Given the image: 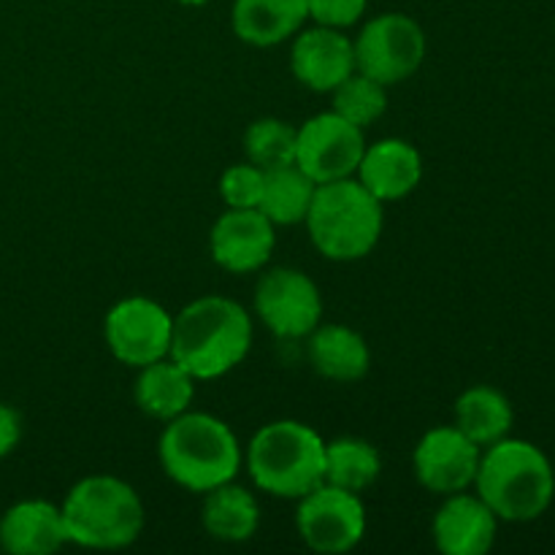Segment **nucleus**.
Segmentation results:
<instances>
[{"instance_id":"nucleus-7","label":"nucleus","mask_w":555,"mask_h":555,"mask_svg":"<svg viewBox=\"0 0 555 555\" xmlns=\"http://www.w3.org/2000/svg\"><path fill=\"white\" fill-rule=\"evenodd\" d=\"M352 49L358 74L379 81L383 87H393L421 68L428 43L426 33L412 16L393 11L369 20L352 41Z\"/></svg>"},{"instance_id":"nucleus-2","label":"nucleus","mask_w":555,"mask_h":555,"mask_svg":"<svg viewBox=\"0 0 555 555\" xmlns=\"http://www.w3.org/2000/svg\"><path fill=\"white\" fill-rule=\"evenodd\" d=\"M477 496L493 509L499 520L529 524L551 509L555 475L547 455L524 439H499L480 455Z\"/></svg>"},{"instance_id":"nucleus-15","label":"nucleus","mask_w":555,"mask_h":555,"mask_svg":"<svg viewBox=\"0 0 555 555\" xmlns=\"http://www.w3.org/2000/svg\"><path fill=\"white\" fill-rule=\"evenodd\" d=\"M499 518L480 496L450 493L434 518V542L444 555H486L496 542Z\"/></svg>"},{"instance_id":"nucleus-22","label":"nucleus","mask_w":555,"mask_h":555,"mask_svg":"<svg viewBox=\"0 0 555 555\" xmlns=\"http://www.w3.org/2000/svg\"><path fill=\"white\" fill-rule=\"evenodd\" d=\"M513 421V404L507 396L488 385H475L455 401V428L464 431L477 448H491L507 437Z\"/></svg>"},{"instance_id":"nucleus-1","label":"nucleus","mask_w":555,"mask_h":555,"mask_svg":"<svg viewBox=\"0 0 555 555\" xmlns=\"http://www.w3.org/2000/svg\"><path fill=\"white\" fill-rule=\"evenodd\" d=\"M253 347V320L242 304L225 296L190 301L173 318L171 352L193 379H217L238 366Z\"/></svg>"},{"instance_id":"nucleus-12","label":"nucleus","mask_w":555,"mask_h":555,"mask_svg":"<svg viewBox=\"0 0 555 555\" xmlns=\"http://www.w3.org/2000/svg\"><path fill=\"white\" fill-rule=\"evenodd\" d=\"M480 448L455 426H439L423 434L415 448V477L426 491L450 496L475 486Z\"/></svg>"},{"instance_id":"nucleus-28","label":"nucleus","mask_w":555,"mask_h":555,"mask_svg":"<svg viewBox=\"0 0 555 555\" xmlns=\"http://www.w3.org/2000/svg\"><path fill=\"white\" fill-rule=\"evenodd\" d=\"M369 0H309V20L323 27L345 30L366 14Z\"/></svg>"},{"instance_id":"nucleus-9","label":"nucleus","mask_w":555,"mask_h":555,"mask_svg":"<svg viewBox=\"0 0 555 555\" xmlns=\"http://www.w3.org/2000/svg\"><path fill=\"white\" fill-rule=\"evenodd\" d=\"M173 318L157 301L144 296L125 298L108 309L103 320V336L125 366L144 369L150 363L163 361L171 352Z\"/></svg>"},{"instance_id":"nucleus-18","label":"nucleus","mask_w":555,"mask_h":555,"mask_svg":"<svg viewBox=\"0 0 555 555\" xmlns=\"http://www.w3.org/2000/svg\"><path fill=\"white\" fill-rule=\"evenodd\" d=\"M309 20V0H233V33L249 47H276Z\"/></svg>"},{"instance_id":"nucleus-14","label":"nucleus","mask_w":555,"mask_h":555,"mask_svg":"<svg viewBox=\"0 0 555 555\" xmlns=\"http://www.w3.org/2000/svg\"><path fill=\"white\" fill-rule=\"evenodd\" d=\"M291 70L312 92H334L347 76L356 74V49L341 30L312 27L293 41Z\"/></svg>"},{"instance_id":"nucleus-29","label":"nucleus","mask_w":555,"mask_h":555,"mask_svg":"<svg viewBox=\"0 0 555 555\" xmlns=\"http://www.w3.org/2000/svg\"><path fill=\"white\" fill-rule=\"evenodd\" d=\"M22 442V417L14 406L0 404V459L11 455Z\"/></svg>"},{"instance_id":"nucleus-26","label":"nucleus","mask_w":555,"mask_h":555,"mask_svg":"<svg viewBox=\"0 0 555 555\" xmlns=\"http://www.w3.org/2000/svg\"><path fill=\"white\" fill-rule=\"evenodd\" d=\"M388 87H383L379 81L369 79L363 74H352L341 81L334 90V108L339 117H345L347 122H352L356 128H369V125L377 122L379 117L388 108Z\"/></svg>"},{"instance_id":"nucleus-25","label":"nucleus","mask_w":555,"mask_h":555,"mask_svg":"<svg viewBox=\"0 0 555 555\" xmlns=\"http://www.w3.org/2000/svg\"><path fill=\"white\" fill-rule=\"evenodd\" d=\"M298 130L285 119L263 117L253 122L244 133V152L253 166L271 171V168L293 166L296 163Z\"/></svg>"},{"instance_id":"nucleus-24","label":"nucleus","mask_w":555,"mask_h":555,"mask_svg":"<svg viewBox=\"0 0 555 555\" xmlns=\"http://www.w3.org/2000/svg\"><path fill=\"white\" fill-rule=\"evenodd\" d=\"M379 472H383V459L374 444L352 437L325 442V482L328 486L363 493L377 482Z\"/></svg>"},{"instance_id":"nucleus-3","label":"nucleus","mask_w":555,"mask_h":555,"mask_svg":"<svg viewBox=\"0 0 555 555\" xmlns=\"http://www.w3.org/2000/svg\"><path fill=\"white\" fill-rule=\"evenodd\" d=\"M157 459L177 486L193 493H209L238 475L244 455L228 423L188 410L168 421L157 442Z\"/></svg>"},{"instance_id":"nucleus-20","label":"nucleus","mask_w":555,"mask_h":555,"mask_svg":"<svg viewBox=\"0 0 555 555\" xmlns=\"http://www.w3.org/2000/svg\"><path fill=\"white\" fill-rule=\"evenodd\" d=\"M133 396L144 415L168 423L190 410L195 399V379L177 361L163 358L141 369Z\"/></svg>"},{"instance_id":"nucleus-30","label":"nucleus","mask_w":555,"mask_h":555,"mask_svg":"<svg viewBox=\"0 0 555 555\" xmlns=\"http://www.w3.org/2000/svg\"><path fill=\"white\" fill-rule=\"evenodd\" d=\"M177 3H182V5H206L209 0H177Z\"/></svg>"},{"instance_id":"nucleus-11","label":"nucleus","mask_w":555,"mask_h":555,"mask_svg":"<svg viewBox=\"0 0 555 555\" xmlns=\"http://www.w3.org/2000/svg\"><path fill=\"white\" fill-rule=\"evenodd\" d=\"M366 139L363 130L336 112L314 114L298 128L296 166L318 184L347 179L358 171Z\"/></svg>"},{"instance_id":"nucleus-21","label":"nucleus","mask_w":555,"mask_h":555,"mask_svg":"<svg viewBox=\"0 0 555 555\" xmlns=\"http://www.w3.org/2000/svg\"><path fill=\"white\" fill-rule=\"evenodd\" d=\"M206 534L220 542H247L260 529V507L253 493L242 486H217L206 493L204 513H201Z\"/></svg>"},{"instance_id":"nucleus-23","label":"nucleus","mask_w":555,"mask_h":555,"mask_svg":"<svg viewBox=\"0 0 555 555\" xmlns=\"http://www.w3.org/2000/svg\"><path fill=\"white\" fill-rule=\"evenodd\" d=\"M318 182L312 177L293 166L271 168L263 179V195H260L258 209L269 217L274 225H296L307 220V211L312 206Z\"/></svg>"},{"instance_id":"nucleus-19","label":"nucleus","mask_w":555,"mask_h":555,"mask_svg":"<svg viewBox=\"0 0 555 555\" xmlns=\"http://www.w3.org/2000/svg\"><path fill=\"white\" fill-rule=\"evenodd\" d=\"M307 339L309 363L320 377L334 383H358L369 374L372 352L358 331L347 325H318Z\"/></svg>"},{"instance_id":"nucleus-17","label":"nucleus","mask_w":555,"mask_h":555,"mask_svg":"<svg viewBox=\"0 0 555 555\" xmlns=\"http://www.w3.org/2000/svg\"><path fill=\"white\" fill-rule=\"evenodd\" d=\"M68 545L63 509L43 499L14 504L0 518V547L11 555H49Z\"/></svg>"},{"instance_id":"nucleus-16","label":"nucleus","mask_w":555,"mask_h":555,"mask_svg":"<svg viewBox=\"0 0 555 555\" xmlns=\"http://www.w3.org/2000/svg\"><path fill=\"white\" fill-rule=\"evenodd\" d=\"M358 182L377 201H401L421 184V152L404 139H383L369 144L358 163Z\"/></svg>"},{"instance_id":"nucleus-6","label":"nucleus","mask_w":555,"mask_h":555,"mask_svg":"<svg viewBox=\"0 0 555 555\" xmlns=\"http://www.w3.org/2000/svg\"><path fill=\"white\" fill-rule=\"evenodd\" d=\"M68 542L90 551H119L144 531V504L133 486L112 475L76 482L63 502Z\"/></svg>"},{"instance_id":"nucleus-4","label":"nucleus","mask_w":555,"mask_h":555,"mask_svg":"<svg viewBox=\"0 0 555 555\" xmlns=\"http://www.w3.org/2000/svg\"><path fill=\"white\" fill-rule=\"evenodd\" d=\"M304 222L323 258L350 263L377 247L385 222L383 201L374 198L358 179H336L318 184Z\"/></svg>"},{"instance_id":"nucleus-8","label":"nucleus","mask_w":555,"mask_h":555,"mask_svg":"<svg viewBox=\"0 0 555 555\" xmlns=\"http://www.w3.org/2000/svg\"><path fill=\"white\" fill-rule=\"evenodd\" d=\"M298 502V534L314 553L341 555L361 545L366 534V507L361 493L323 482Z\"/></svg>"},{"instance_id":"nucleus-5","label":"nucleus","mask_w":555,"mask_h":555,"mask_svg":"<svg viewBox=\"0 0 555 555\" xmlns=\"http://www.w3.org/2000/svg\"><path fill=\"white\" fill-rule=\"evenodd\" d=\"M255 486L276 499H301L325 482V439L298 421H274L247 448Z\"/></svg>"},{"instance_id":"nucleus-13","label":"nucleus","mask_w":555,"mask_h":555,"mask_svg":"<svg viewBox=\"0 0 555 555\" xmlns=\"http://www.w3.org/2000/svg\"><path fill=\"white\" fill-rule=\"evenodd\" d=\"M274 228L260 209H228L211 228V258L231 274H253L271 260Z\"/></svg>"},{"instance_id":"nucleus-27","label":"nucleus","mask_w":555,"mask_h":555,"mask_svg":"<svg viewBox=\"0 0 555 555\" xmlns=\"http://www.w3.org/2000/svg\"><path fill=\"white\" fill-rule=\"evenodd\" d=\"M263 168L253 163H238L225 168L220 179V195L228 209H258L260 195H263Z\"/></svg>"},{"instance_id":"nucleus-10","label":"nucleus","mask_w":555,"mask_h":555,"mask_svg":"<svg viewBox=\"0 0 555 555\" xmlns=\"http://www.w3.org/2000/svg\"><path fill=\"white\" fill-rule=\"evenodd\" d=\"M255 312L260 323L280 339H304L323 318V298L312 276L298 269H271L255 291Z\"/></svg>"}]
</instances>
